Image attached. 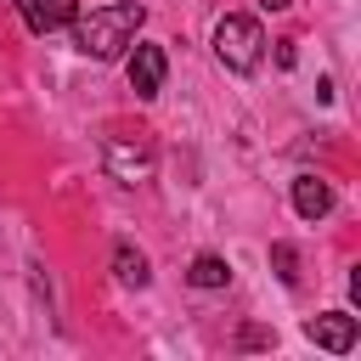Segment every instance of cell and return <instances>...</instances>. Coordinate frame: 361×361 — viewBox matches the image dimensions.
<instances>
[{
  "label": "cell",
  "mask_w": 361,
  "mask_h": 361,
  "mask_svg": "<svg viewBox=\"0 0 361 361\" xmlns=\"http://www.w3.org/2000/svg\"><path fill=\"white\" fill-rule=\"evenodd\" d=\"M141 23H147L141 0H113V6H96L90 17H73V45L90 62H113V56H124L135 45Z\"/></svg>",
  "instance_id": "cell-1"
},
{
  "label": "cell",
  "mask_w": 361,
  "mask_h": 361,
  "mask_svg": "<svg viewBox=\"0 0 361 361\" xmlns=\"http://www.w3.org/2000/svg\"><path fill=\"white\" fill-rule=\"evenodd\" d=\"M214 56H220L231 73H254L259 56H265V34H259V23L243 17V11H226V17L214 23Z\"/></svg>",
  "instance_id": "cell-2"
},
{
  "label": "cell",
  "mask_w": 361,
  "mask_h": 361,
  "mask_svg": "<svg viewBox=\"0 0 361 361\" xmlns=\"http://www.w3.org/2000/svg\"><path fill=\"white\" fill-rule=\"evenodd\" d=\"M305 338L322 344V350H333V355H350L355 350V316L350 310H322V316L305 322Z\"/></svg>",
  "instance_id": "cell-3"
},
{
  "label": "cell",
  "mask_w": 361,
  "mask_h": 361,
  "mask_svg": "<svg viewBox=\"0 0 361 361\" xmlns=\"http://www.w3.org/2000/svg\"><path fill=\"white\" fill-rule=\"evenodd\" d=\"M164 73H169L164 45H135V51H130V90H135L141 102H152V96L164 90Z\"/></svg>",
  "instance_id": "cell-4"
},
{
  "label": "cell",
  "mask_w": 361,
  "mask_h": 361,
  "mask_svg": "<svg viewBox=\"0 0 361 361\" xmlns=\"http://www.w3.org/2000/svg\"><path fill=\"white\" fill-rule=\"evenodd\" d=\"M17 11H23V23L34 34H56V28H73L79 0H17Z\"/></svg>",
  "instance_id": "cell-5"
},
{
  "label": "cell",
  "mask_w": 361,
  "mask_h": 361,
  "mask_svg": "<svg viewBox=\"0 0 361 361\" xmlns=\"http://www.w3.org/2000/svg\"><path fill=\"white\" fill-rule=\"evenodd\" d=\"M107 169H113L124 186H135V180H147V175H152V147H141V141L130 147V141H118V135H113V141H107Z\"/></svg>",
  "instance_id": "cell-6"
},
{
  "label": "cell",
  "mask_w": 361,
  "mask_h": 361,
  "mask_svg": "<svg viewBox=\"0 0 361 361\" xmlns=\"http://www.w3.org/2000/svg\"><path fill=\"white\" fill-rule=\"evenodd\" d=\"M327 209H333V186L322 175H299L293 180V214L299 220H322Z\"/></svg>",
  "instance_id": "cell-7"
},
{
  "label": "cell",
  "mask_w": 361,
  "mask_h": 361,
  "mask_svg": "<svg viewBox=\"0 0 361 361\" xmlns=\"http://www.w3.org/2000/svg\"><path fill=\"white\" fill-rule=\"evenodd\" d=\"M113 276H118L124 288H147V276H152V271H147V254L130 248V243H118V248H113Z\"/></svg>",
  "instance_id": "cell-8"
},
{
  "label": "cell",
  "mask_w": 361,
  "mask_h": 361,
  "mask_svg": "<svg viewBox=\"0 0 361 361\" xmlns=\"http://www.w3.org/2000/svg\"><path fill=\"white\" fill-rule=\"evenodd\" d=\"M186 282H192V288H226V282H231V265H226L220 254H197L192 271H186Z\"/></svg>",
  "instance_id": "cell-9"
},
{
  "label": "cell",
  "mask_w": 361,
  "mask_h": 361,
  "mask_svg": "<svg viewBox=\"0 0 361 361\" xmlns=\"http://www.w3.org/2000/svg\"><path fill=\"white\" fill-rule=\"evenodd\" d=\"M271 265H276V276L293 288L299 282V271H293V243H271Z\"/></svg>",
  "instance_id": "cell-10"
},
{
  "label": "cell",
  "mask_w": 361,
  "mask_h": 361,
  "mask_svg": "<svg viewBox=\"0 0 361 361\" xmlns=\"http://www.w3.org/2000/svg\"><path fill=\"white\" fill-rule=\"evenodd\" d=\"M243 344H248V350H254V344H271V333H265V327H243Z\"/></svg>",
  "instance_id": "cell-11"
},
{
  "label": "cell",
  "mask_w": 361,
  "mask_h": 361,
  "mask_svg": "<svg viewBox=\"0 0 361 361\" xmlns=\"http://www.w3.org/2000/svg\"><path fill=\"white\" fill-rule=\"evenodd\" d=\"M259 6H265V11H288L293 0H259Z\"/></svg>",
  "instance_id": "cell-12"
}]
</instances>
